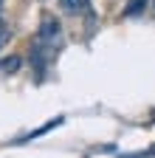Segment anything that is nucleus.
Returning <instances> with one entry per match:
<instances>
[{
	"label": "nucleus",
	"instance_id": "f257e3e1",
	"mask_svg": "<svg viewBox=\"0 0 155 158\" xmlns=\"http://www.w3.org/2000/svg\"><path fill=\"white\" fill-rule=\"evenodd\" d=\"M59 37H62L59 23H56L54 17H45V20H43V28H40V40H37V45H40V48H48V51H54L56 45H59Z\"/></svg>",
	"mask_w": 155,
	"mask_h": 158
},
{
	"label": "nucleus",
	"instance_id": "f03ea898",
	"mask_svg": "<svg viewBox=\"0 0 155 158\" xmlns=\"http://www.w3.org/2000/svg\"><path fill=\"white\" fill-rule=\"evenodd\" d=\"M62 9L68 14H79L82 11V0H62Z\"/></svg>",
	"mask_w": 155,
	"mask_h": 158
},
{
	"label": "nucleus",
	"instance_id": "7ed1b4c3",
	"mask_svg": "<svg viewBox=\"0 0 155 158\" xmlns=\"http://www.w3.org/2000/svg\"><path fill=\"white\" fill-rule=\"evenodd\" d=\"M144 6H147V0H133V3L127 6V14H138Z\"/></svg>",
	"mask_w": 155,
	"mask_h": 158
},
{
	"label": "nucleus",
	"instance_id": "20e7f679",
	"mask_svg": "<svg viewBox=\"0 0 155 158\" xmlns=\"http://www.w3.org/2000/svg\"><path fill=\"white\" fill-rule=\"evenodd\" d=\"M0 6H3V0H0ZM0 28H3V23H0Z\"/></svg>",
	"mask_w": 155,
	"mask_h": 158
}]
</instances>
